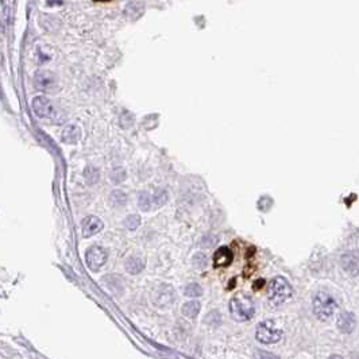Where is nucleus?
<instances>
[{
	"label": "nucleus",
	"mask_w": 359,
	"mask_h": 359,
	"mask_svg": "<svg viewBox=\"0 0 359 359\" xmlns=\"http://www.w3.org/2000/svg\"><path fill=\"white\" fill-rule=\"evenodd\" d=\"M168 200V196H166V192L164 189H157L154 192V196H153V200L154 204L157 207H162L166 203Z\"/></svg>",
	"instance_id": "20"
},
{
	"label": "nucleus",
	"mask_w": 359,
	"mask_h": 359,
	"mask_svg": "<svg viewBox=\"0 0 359 359\" xmlns=\"http://www.w3.org/2000/svg\"><path fill=\"white\" fill-rule=\"evenodd\" d=\"M173 297H175V293H173L172 286L169 285H162L157 292V302L159 304V306L170 304L173 301Z\"/></svg>",
	"instance_id": "11"
},
{
	"label": "nucleus",
	"mask_w": 359,
	"mask_h": 359,
	"mask_svg": "<svg viewBox=\"0 0 359 359\" xmlns=\"http://www.w3.org/2000/svg\"><path fill=\"white\" fill-rule=\"evenodd\" d=\"M355 317L353 313L349 312H343L338 319V327L343 333H350L355 328Z\"/></svg>",
	"instance_id": "9"
},
{
	"label": "nucleus",
	"mask_w": 359,
	"mask_h": 359,
	"mask_svg": "<svg viewBox=\"0 0 359 359\" xmlns=\"http://www.w3.org/2000/svg\"><path fill=\"white\" fill-rule=\"evenodd\" d=\"M138 204H139V208H141L142 211H149V209L151 208L153 201H151V197H150V195H149L148 192H141V193H139Z\"/></svg>",
	"instance_id": "17"
},
{
	"label": "nucleus",
	"mask_w": 359,
	"mask_h": 359,
	"mask_svg": "<svg viewBox=\"0 0 359 359\" xmlns=\"http://www.w3.org/2000/svg\"><path fill=\"white\" fill-rule=\"evenodd\" d=\"M145 268V262H143L142 258L139 257H128L126 261V270L130 273V274H138L141 273Z\"/></svg>",
	"instance_id": "13"
},
{
	"label": "nucleus",
	"mask_w": 359,
	"mask_h": 359,
	"mask_svg": "<svg viewBox=\"0 0 359 359\" xmlns=\"http://www.w3.org/2000/svg\"><path fill=\"white\" fill-rule=\"evenodd\" d=\"M111 203L112 206L117 207V208H120V207H124L127 203V195L120 189H115L112 190L111 193Z\"/></svg>",
	"instance_id": "15"
},
{
	"label": "nucleus",
	"mask_w": 359,
	"mask_h": 359,
	"mask_svg": "<svg viewBox=\"0 0 359 359\" xmlns=\"http://www.w3.org/2000/svg\"><path fill=\"white\" fill-rule=\"evenodd\" d=\"M34 84L37 87V90L52 92L57 87V80L56 76L49 70H38L34 76Z\"/></svg>",
	"instance_id": "7"
},
{
	"label": "nucleus",
	"mask_w": 359,
	"mask_h": 359,
	"mask_svg": "<svg viewBox=\"0 0 359 359\" xmlns=\"http://www.w3.org/2000/svg\"><path fill=\"white\" fill-rule=\"evenodd\" d=\"M349 264V266H346L344 270H347V271H351L353 274L357 273V269H358V264H357V257L353 255V254H346L342 257V265H346Z\"/></svg>",
	"instance_id": "16"
},
{
	"label": "nucleus",
	"mask_w": 359,
	"mask_h": 359,
	"mask_svg": "<svg viewBox=\"0 0 359 359\" xmlns=\"http://www.w3.org/2000/svg\"><path fill=\"white\" fill-rule=\"evenodd\" d=\"M201 262V266H204L207 264V259H206V255L204 254H196L195 255V265L197 266V264Z\"/></svg>",
	"instance_id": "23"
},
{
	"label": "nucleus",
	"mask_w": 359,
	"mask_h": 359,
	"mask_svg": "<svg viewBox=\"0 0 359 359\" xmlns=\"http://www.w3.org/2000/svg\"><path fill=\"white\" fill-rule=\"evenodd\" d=\"M111 179L115 184H120L121 181H124V179H126V170L121 169V168L114 169V172H112L111 175Z\"/></svg>",
	"instance_id": "22"
},
{
	"label": "nucleus",
	"mask_w": 359,
	"mask_h": 359,
	"mask_svg": "<svg viewBox=\"0 0 359 359\" xmlns=\"http://www.w3.org/2000/svg\"><path fill=\"white\" fill-rule=\"evenodd\" d=\"M85 179L88 181V184L93 185L96 184V181L99 179V170L93 168V166H88L85 169Z\"/></svg>",
	"instance_id": "19"
},
{
	"label": "nucleus",
	"mask_w": 359,
	"mask_h": 359,
	"mask_svg": "<svg viewBox=\"0 0 359 359\" xmlns=\"http://www.w3.org/2000/svg\"><path fill=\"white\" fill-rule=\"evenodd\" d=\"M259 355H261V359H278V357H275V355L273 354H269V353H259Z\"/></svg>",
	"instance_id": "24"
},
{
	"label": "nucleus",
	"mask_w": 359,
	"mask_h": 359,
	"mask_svg": "<svg viewBox=\"0 0 359 359\" xmlns=\"http://www.w3.org/2000/svg\"><path fill=\"white\" fill-rule=\"evenodd\" d=\"M230 312L237 322H247L254 316L255 306L250 297L239 293L235 295L230 301Z\"/></svg>",
	"instance_id": "1"
},
{
	"label": "nucleus",
	"mask_w": 359,
	"mask_h": 359,
	"mask_svg": "<svg viewBox=\"0 0 359 359\" xmlns=\"http://www.w3.org/2000/svg\"><path fill=\"white\" fill-rule=\"evenodd\" d=\"M107 258H108V251L100 246H92V247L88 248V251L85 254L87 265L92 271H97L100 269L101 266L107 262Z\"/></svg>",
	"instance_id": "5"
},
{
	"label": "nucleus",
	"mask_w": 359,
	"mask_h": 359,
	"mask_svg": "<svg viewBox=\"0 0 359 359\" xmlns=\"http://www.w3.org/2000/svg\"><path fill=\"white\" fill-rule=\"evenodd\" d=\"M32 110H34V112L39 118L52 119V118L56 117V107L45 96H37V97H34V100H32Z\"/></svg>",
	"instance_id": "6"
},
{
	"label": "nucleus",
	"mask_w": 359,
	"mask_h": 359,
	"mask_svg": "<svg viewBox=\"0 0 359 359\" xmlns=\"http://www.w3.org/2000/svg\"><path fill=\"white\" fill-rule=\"evenodd\" d=\"M184 295L188 297H199L203 295V288L199 284H189V285L185 286Z\"/></svg>",
	"instance_id": "18"
},
{
	"label": "nucleus",
	"mask_w": 359,
	"mask_h": 359,
	"mask_svg": "<svg viewBox=\"0 0 359 359\" xmlns=\"http://www.w3.org/2000/svg\"><path fill=\"white\" fill-rule=\"evenodd\" d=\"M313 313L316 315L320 320H328L331 319L336 309V302L331 295L326 292H319L315 299H313Z\"/></svg>",
	"instance_id": "3"
},
{
	"label": "nucleus",
	"mask_w": 359,
	"mask_h": 359,
	"mask_svg": "<svg viewBox=\"0 0 359 359\" xmlns=\"http://www.w3.org/2000/svg\"><path fill=\"white\" fill-rule=\"evenodd\" d=\"M62 141L63 142H66V143H77V141H79V138H80V130H79V127L77 126H74V124H69V126H66L65 128H63V131H62Z\"/></svg>",
	"instance_id": "12"
},
{
	"label": "nucleus",
	"mask_w": 359,
	"mask_h": 359,
	"mask_svg": "<svg viewBox=\"0 0 359 359\" xmlns=\"http://www.w3.org/2000/svg\"><path fill=\"white\" fill-rule=\"evenodd\" d=\"M282 336V331L275 327L274 323L271 320H265L261 322L257 326L255 331V338L258 342L264 344H273L277 343Z\"/></svg>",
	"instance_id": "4"
},
{
	"label": "nucleus",
	"mask_w": 359,
	"mask_h": 359,
	"mask_svg": "<svg viewBox=\"0 0 359 359\" xmlns=\"http://www.w3.org/2000/svg\"><path fill=\"white\" fill-rule=\"evenodd\" d=\"M200 302H197V301H189V302H185L182 305V313L186 317H190V319H195L197 316V313L200 312Z\"/></svg>",
	"instance_id": "14"
},
{
	"label": "nucleus",
	"mask_w": 359,
	"mask_h": 359,
	"mask_svg": "<svg viewBox=\"0 0 359 359\" xmlns=\"http://www.w3.org/2000/svg\"><path fill=\"white\" fill-rule=\"evenodd\" d=\"M81 228H83V235L85 238H90L95 235L103 228V222L99 217L96 216H87L81 222Z\"/></svg>",
	"instance_id": "8"
},
{
	"label": "nucleus",
	"mask_w": 359,
	"mask_h": 359,
	"mask_svg": "<svg viewBox=\"0 0 359 359\" xmlns=\"http://www.w3.org/2000/svg\"><path fill=\"white\" fill-rule=\"evenodd\" d=\"M213 262L216 266H228L233 262V253L231 250L226 246L217 248L216 253L213 255Z\"/></svg>",
	"instance_id": "10"
},
{
	"label": "nucleus",
	"mask_w": 359,
	"mask_h": 359,
	"mask_svg": "<svg viewBox=\"0 0 359 359\" xmlns=\"http://www.w3.org/2000/svg\"><path fill=\"white\" fill-rule=\"evenodd\" d=\"M139 224H141V217H139V215H128L126 220H124V226L128 230H135V228L139 227Z\"/></svg>",
	"instance_id": "21"
},
{
	"label": "nucleus",
	"mask_w": 359,
	"mask_h": 359,
	"mask_svg": "<svg viewBox=\"0 0 359 359\" xmlns=\"http://www.w3.org/2000/svg\"><path fill=\"white\" fill-rule=\"evenodd\" d=\"M293 295L291 284L284 277H275L268 286V299L271 305H281Z\"/></svg>",
	"instance_id": "2"
},
{
	"label": "nucleus",
	"mask_w": 359,
	"mask_h": 359,
	"mask_svg": "<svg viewBox=\"0 0 359 359\" xmlns=\"http://www.w3.org/2000/svg\"><path fill=\"white\" fill-rule=\"evenodd\" d=\"M329 359H343V358L339 357V355H332V357H329Z\"/></svg>",
	"instance_id": "25"
}]
</instances>
